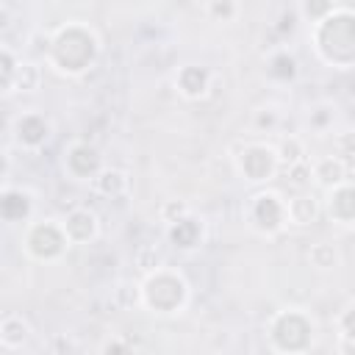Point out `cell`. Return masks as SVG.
Wrapping results in <instances>:
<instances>
[{
    "instance_id": "cell-1",
    "label": "cell",
    "mask_w": 355,
    "mask_h": 355,
    "mask_svg": "<svg viewBox=\"0 0 355 355\" xmlns=\"http://www.w3.org/2000/svg\"><path fill=\"white\" fill-rule=\"evenodd\" d=\"M61 50H64V55H50L47 64L64 75H80L94 64V58L100 53V42L92 28L67 22L64 28H58L50 36V47H47V53H61Z\"/></svg>"
},
{
    "instance_id": "cell-2",
    "label": "cell",
    "mask_w": 355,
    "mask_h": 355,
    "mask_svg": "<svg viewBox=\"0 0 355 355\" xmlns=\"http://www.w3.org/2000/svg\"><path fill=\"white\" fill-rule=\"evenodd\" d=\"M311 39H313V47H322L336 39V44H330V50H324L319 58L336 69H349L355 58V19L349 6H336L324 19L313 22Z\"/></svg>"
},
{
    "instance_id": "cell-3",
    "label": "cell",
    "mask_w": 355,
    "mask_h": 355,
    "mask_svg": "<svg viewBox=\"0 0 355 355\" xmlns=\"http://www.w3.org/2000/svg\"><path fill=\"white\" fill-rule=\"evenodd\" d=\"M186 302H189L186 277L169 269L166 263L141 277V308L166 316V313H180Z\"/></svg>"
},
{
    "instance_id": "cell-4",
    "label": "cell",
    "mask_w": 355,
    "mask_h": 355,
    "mask_svg": "<svg viewBox=\"0 0 355 355\" xmlns=\"http://www.w3.org/2000/svg\"><path fill=\"white\" fill-rule=\"evenodd\" d=\"M22 247L36 261H58L72 244L61 227V219H39L28 225Z\"/></svg>"
},
{
    "instance_id": "cell-5",
    "label": "cell",
    "mask_w": 355,
    "mask_h": 355,
    "mask_svg": "<svg viewBox=\"0 0 355 355\" xmlns=\"http://www.w3.org/2000/svg\"><path fill=\"white\" fill-rule=\"evenodd\" d=\"M247 219L252 225V230L263 233V236H275L286 227V197L280 191H258L250 197L247 205Z\"/></svg>"
},
{
    "instance_id": "cell-6",
    "label": "cell",
    "mask_w": 355,
    "mask_h": 355,
    "mask_svg": "<svg viewBox=\"0 0 355 355\" xmlns=\"http://www.w3.org/2000/svg\"><path fill=\"white\" fill-rule=\"evenodd\" d=\"M233 161H236L239 175H244V180H250V183L269 180L280 169L275 147L263 144V141H244V150L239 155H233Z\"/></svg>"
},
{
    "instance_id": "cell-7",
    "label": "cell",
    "mask_w": 355,
    "mask_h": 355,
    "mask_svg": "<svg viewBox=\"0 0 355 355\" xmlns=\"http://www.w3.org/2000/svg\"><path fill=\"white\" fill-rule=\"evenodd\" d=\"M61 227H64V233H67V239H69L72 247H75V244H89V241H94L97 233H100V216H97L92 208L78 205V208H72V211L61 219Z\"/></svg>"
},
{
    "instance_id": "cell-8",
    "label": "cell",
    "mask_w": 355,
    "mask_h": 355,
    "mask_svg": "<svg viewBox=\"0 0 355 355\" xmlns=\"http://www.w3.org/2000/svg\"><path fill=\"white\" fill-rule=\"evenodd\" d=\"M14 139L22 150H39L50 139V122L44 119V114L28 111L14 119Z\"/></svg>"
},
{
    "instance_id": "cell-9",
    "label": "cell",
    "mask_w": 355,
    "mask_h": 355,
    "mask_svg": "<svg viewBox=\"0 0 355 355\" xmlns=\"http://www.w3.org/2000/svg\"><path fill=\"white\" fill-rule=\"evenodd\" d=\"M344 180H352L349 178V161L341 158V155H324V158H316L311 161V183L319 186V189H333Z\"/></svg>"
},
{
    "instance_id": "cell-10",
    "label": "cell",
    "mask_w": 355,
    "mask_h": 355,
    "mask_svg": "<svg viewBox=\"0 0 355 355\" xmlns=\"http://www.w3.org/2000/svg\"><path fill=\"white\" fill-rule=\"evenodd\" d=\"M319 214H322V202L311 189H302V191L286 197V225L308 227L319 219Z\"/></svg>"
},
{
    "instance_id": "cell-11",
    "label": "cell",
    "mask_w": 355,
    "mask_h": 355,
    "mask_svg": "<svg viewBox=\"0 0 355 355\" xmlns=\"http://www.w3.org/2000/svg\"><path fill=\"white\" fill-rule=\"evenodd\" d=\"M355 191H352V180H344L333 189H327V214L336 225L341 227H352L355 225Z\"/></svg>"
},
{
    "instance_id": "cell-12",
    "label": "cell",
    "mask_w": 355,
    "mask_h": 355,
    "mask_svg": "<svg viewBox=\"0 0 355 355\" xmlns=\"http://www.w3.org/2000/svg\"><path fill=\"white\" fill-rule=\"evenodd\" d=\"M211 69L197 67V64H183L175 72V86L186 100H202L211 92Z\"/></svg>"
},
{
    "instance_id": "cell-13",
    "label": "cell",
    "mask_w": 355,
    "mask_h": 355,
    "mask_svg": "<svg viewBox=\"0 0 355 355\" xmlns=\"http://www.w3.org/2000/svg\"><path fill=\"white\" fill-rule=\"evenodd\" d=\"M89 189L100 197H125L130 191V175L125 169H116V166H100L92 178H89Z\"/></svg>"
},
{
    "instance_id": "cell-14",
    "label": "cell",
    "mask_w": 355,
    "mask_h": 355,
    "mask_svg": "<svg viewBox=\"0 0 355 355\" xmlns=\"http://www.w3.org/2000/svg\"><path fill=\"white\" fill-rule=\"evenodd\" d=\"M166 236H169V241H172L175 247H180V250H194V247H200V241H202V225L189 214V216H183V219H178V222H172V225H166Z\"/></svg>"
},
{
    "instance_id": "cell-15",
    "label": "cell",
    "mask_w": 355,
    "mask_h": 355,
    "mask_svg": "<svg viewBox=\"0 0 355 355\" xmlns=\"http://www.w3.org/2000/svg\"><path fill=\"white\" fill-rule=\"evenodd\" d=\"M31 333H33V330H31L28 319L19 316V313H8V316L0 319V347H6V349H19V347H25L28 338H31Z\"/></svg>"
},
{
    "instance_id": "cell-16",
    "label": "cell",
    "mask_w": 355,
    "mask_h": 355,
    "mask_svg": "<svg viewBox=\"0 0 355 355\" xmlns=\"http://www.w3.org/2000/svg\"><path fill=\"white\" fill-rule=\"evenodd\" d=\"M31 211V194L19 191V189H6L0 191V219L3 222H17L25 219Z\"/></svg>"
},
{
    "instance_id": "cell-17",
    "label": "cell",
    "mask_w": 355,
    "mask_h": 355,
    "mask_svg": "<svg viewBox=\"0 0 355 355\" xmlns=\"http://www.w3.org/2000/svg\"><path fill=\"white\" fill-rule=\"evenodd\" d=\"M275 155H277L280 169H283V166L302 164V161H311V158H308V144H305V139H302V136H294V133L283 136V139L275 144Z\"/></svg>"
},
{
    "instance_id": "cell-18",
    "label": "cell",
    "mask_w": 355,
    "mask_h": 355,
    "mask_svg": "<svg viewBox=\"0 0 355 355\" xmlns=\"http://www.w3.org/2000/svg\"><path fill=\"white\" fill-rule=\"evenodd\" d=\"M42 86V67L28 58H17L14 64V78H11V92H36Z\"/></svg>"
},
{
    "instance_id": "cell-19",
    "label": "cell",
    "mask_w": 355,
    "mask_h": 355,
    "mask_svg": "<svg viewBox=\"0 0 355 355\" xmlns=\"http://www.w3.org/2000/svg\"><path fill=\"white\" fill-rule=\"evenodd\" d=\"M336 327H338V338H341V352L344 355L355 352V300H347V305L338 311Z\"/></svg>"
},
{
    "instance_id": "cell-20",
    "label": "cell",
    "mask_w": 355,
    "mask_h": 355,
    "mask_svg": "<svg viewBox=\"0 0 355 355\" xmlns=\"http://www.w3.org/2000/svg\"><path fill=\"white\" fill-rule=\"evenodd\" d=\"M308 263L316 266V269H322V272H327V269L338 266V250L330 241H316L308 250Z\"/></svg>"
},
{
    "instance_id": "cell-21",
    "label": "cell",
    "mask_w": 355,
    "mask_h": 355,
    "mask_svg": "<svg viewBox=\"0 0 355 355\" xmlns=\"http://www.w3.org/2000/svg\"><path fill=\"white\" fill-rule=\"evenodd\" d=\"M280 128V111L275 105H263L252 114V130L258 133H275Z\"/></svg>"
},
{
    "instance_id": "cell-22",
    "label": "cell",
    "mask_w": 355,
    "mask_h": 355,
    "mask_svg": "<svg viewBox=\"0 0 355 355\" xmlns=\"http://www.w3.org/2000/svg\"><path fill=\"white\" fill-rule=\"evenodd\" d=\"M336 6H338V0H302V3H300V11H302V17L313 25V22L324 19Z\"/></svg>"
},
{
    "instance_id": "cell-23",
    "label": "cell",
    "mask_w": 355,
    "mask_h": 355,
    "mask_svg": "<svg viewBox=\"0 0 355 355\" xmlns=\"http://www.w3.org/2000/svg\"><path fill=\"white\" fill-rule=\"evenodd\" d=\"M189 214H191V205H189L186 200H164L161 208H158V216H161L164 225H172V222H178V219L189 216Z\"/></svg>"
},
{
    "instance_id": "cell-24",
    "label": "cell",
    "mask_w": 355,
    "mask_h": 355,
    "mask_svg": "<svg viewBox=\"0 0 355 355\" xmlns=\"http://www.w3.org/2000/svg\"><path fill=\"white\" fill-rule=\"evenodd\" d=\"M133 263L139 266L141 275H150V272H155L158 266H164V255H161L155 247H139Z\"/></svg>"
},
{
    "instance_id": "cell-25",
    "label": "cell",
    "mask_w": 355,
    "mask_h": 355,
    "mask_svg": "<svg viewBox=\"0 0 355 355\" xmlns=\"http://www.w3.org/2000/svg\"><path fill=\"white\" fill-rule=\"evenodd\" d=\"M286 172V180L302 191V189H311V161H302V164H294V166H283Z\"/></svg>"
},
{
    "instance_id": "cell-26",
    "label": "cell",
    "mask_w": 355,
    "mask_h": 355,
    "mask_svg": "<svg viewBox=\"0 0 355 355\" xmlns=\"http://www.w3.org/2000/svg\"><path fill=\"white\" fill-rule=\"evenodd\" d=\"M236 14H239L236 0H211L208 3V17L216 22H233Z\"/></svg>"
},
{
    "instance_id": "cell-27",
    "label": "cell",
    "mask_w": 355,
    "mask_h": 355,
    "mask_svg": "<svg viewBox=\"0 0 355 355\" xmlns=\"http://www.w3.org/2000/svg\"><path fill=\"white\" fill-rule=\"evenodd\" d=\"M50 349H55V352H75V349H78V344H75V341H69V338H55V341L50 344Z\"/></svg>"
},
{
    "instance_id": "cell-28",
    "label": "cell",
    "mask_w": 355,
    "mask_h": 355,
    "mask_svg": "<svg viewBox=\"0 0 355 355\" xmlns=\"http://www.w3.org/2000/svg\"><path fill=\"white\" fill-rule=\"evenodd\" d=\"M128 349H130V344H122V341H105L100 347V352H128Z\"/></svg>"
},
{
    "instance_id": "cell-29",
    "label": "cell",
    "mask_w": 355,
    "mask_h": 355,
    "mask_svg": "<svg viewBox=\"0 0 355 355\" xmlns=\"http://www.w3.org/2000/svg\"><path fill=\"white\" fill-rule=\"evenodd\" d=\"M8 28H11V11L0 3V33H3V31H8Z\"/></svg>"
},
{
    "instance_id": "cell-30",
    "label": "cell",
    "mask_w": 355,
    "mask_h": 355,
    "mask_svg": "<svg viewBox=\"0 0 355 355\" xmlns=\"http://www.w3.org/2000/svg\"><path fill=\"white\" fill-rule=\"evenodd\" d=\"M8 172V161H6V155H0V178Z\"/></svg>"
}]
</instances>
